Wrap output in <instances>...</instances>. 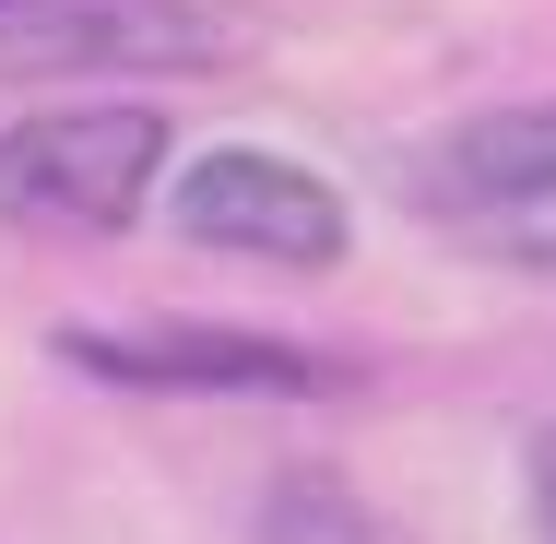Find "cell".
Segmentation results:
<instances>
[{"instance_id": "cell-1", "label": "cell", "mask_w": 556, "mask_h": 544, "mask_svg": "<svg viewBox=\"0 0 556 544\" xmlns=\"http://www.w3.org/2000/svg\"><path fill=\"white\" fill-rule=\"evenodd\" d=\"M166 178V107L96 96V107H36L0 130V214L48 225V237H108L154 202Z\"/></svg>"}, {"instance_id": "cell-2", "label": "cell", "mask_w": 556, "mask_h": 544, "mask_svg": "<svg viewBox=\"0 0 556 544\" xmlns=\"http://www.w3.org/2000/svg\"><path fill=\"white\" fill-rule=\"evenodd\" d=\"M178 237L225 249V261H261V273H332L355 214L332 202V178H308L296 154H202L178 178Z\"/></svg>"}, {"instance_id": "cell-3", "label": "cell", "mask_w": 556, "mask_h": 544, "mask_svg": "<svg viewBox=\"0 0 556 544\" xmlns=\"http://www.w3.org/2000/svg\"><path fill=\"white\" fill-rule=\"evenodd\" d=\"M249 48L237 12L202 0H12L0 72H214Z\"/></svg>"}, {"instance_id": "cell-4", "label": "cell", "mask_w": 556, "mask_h": 544, "mask_svg": "<svg viewBox=\"0 0 556 544\" xmlns=\"http://www.w3.org/2000/svg\"><path fill=\"white\" fill-rule=\"evenodd\" d=\"M72 367L130 379V391H332V355L308 343H273V331H60Z\"/></svg>"}, {"instance_id": "cell-5", "label": "cell", "mask_w": 556, "mask_h": 544, "mask_svg": "<svg viewBox=\"0 0 556 544\" xmlns=\"http://www.w3.org/2000/svg\"><path fill=\"white\" fill-rule=\"evenodd\" d=\"M556 190V107H497L473 130H450L439 166H427V202L473 214V202H545Z\"/></svg>"}, {"instance_id": "cell-6", "label": "cell", "mask_w": 556, "mask_h": 544, "mask_svg": "<svg viewBox=\"0 0 556 544\" xmlns=\"http://www.w3.org/2000/svg\"><path fill=\"white\" fill-rule=\"evenodd\" d=\"M249 544H403V521H391L379 497H355L332 461H296V473H273V485H261Z\"/></svg>"}, {"instance_id": "cell-7", "label": "cell", "mask_w": 556, "mask_h": 544, "mask_svg": "<svg viewBox=\"0 0 556 544\" xmlns=\"http://www.w3.org/2000/svg\"><path fill=\"white\" fill-rule=\"evenodd\" d=\"M462 249L509 261V273H556V190L545 202H473V214H439Z\"/></svg>"}, {"instance_id": "cell-8", "label": "cell", "mask_w": 556, "mask_h": 544, "mask_svg": "<svg viewBox=\"0 0 556 544\" xmlns=\"http://www.w3.org/2000/svg\"><path fill=\"white\" fill-rule=\"evenodd\" d=\"M533 533H545V544H556V427H545V438H533Z\"/></svg>"}]
</instances>
